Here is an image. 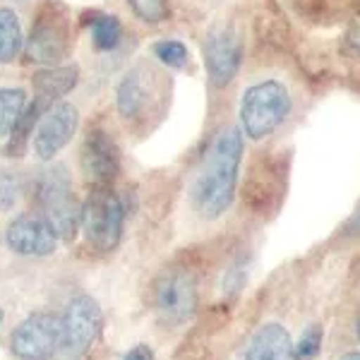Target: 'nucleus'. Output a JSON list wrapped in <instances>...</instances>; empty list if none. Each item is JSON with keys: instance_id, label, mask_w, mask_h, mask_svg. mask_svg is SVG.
<instances>
[{"instance_id": "f257e3e1", "label": "nucleus", "mask_w": 360, "mask_h": 360, "mask_svg": "<svg viewBox=\"0 0 360 360\" xmlns=\"http://www.w3.org/2000/svg\"><path fill=\"white\" fill-rule=\"evenodd\" d=\"M243 149H245V139H243L240 127H224L209 147L205 164L193 185L195 212L207 221L224 217L233 202L243 164Z\"/></svg>"}, {"instance_id": "f03ea898", "label": "nucleus", "mask_w": 360, "mask_h": 360, "mask_svg": "<svg viewBox=\"0 0 360 360\" xmlns=\"http://www.w3.org/2000/svg\"><path fill=\"white\" fill-rule=\"evenodd\" d=\"M293 98L288 86L281 79H259L250 84L240 96V130L243 135L259 142L269 137L283 125V120L291 115Z\"/></svg>"}, {"instance_id": "7ed1b4c3", "label": "nucleus", "mask_w": 360, "mask_h": 360, "mask_svg": "<svg viewBox=\"0 0 360 360\" xmlns=\"http://www.w3.org/2000/svg\"><path fill=\"white\" fill-rule=\"evenodd\" d=\"M34 200H37L41 217L51 224L60 240L70 243L77 236L82 226V205L75 197L65 168L53 166L39 173L34 183Z\"/></svg>"}, {"instance_id": "20e7f679", "label": "nucleus", "mask_w": 360, "mask_h": 360, "mask_svg": "<svg viewBox=\"0 0 360 360\" xmlns=\"http://www.w3.org/2000/svg\"><path fill=\"white\" fill-rule=\"evenodd\" d=\"M72 44L70 10L60 0H44L32 20L29 37L25 39V60L37 65L56 68L68 56Z\"/></svg>"}, {"instance_id": "39448f33", "label": "nucleus", "mask_w": 360, "mask_h": 360, "mask_svg": "<svg viewBox=\"0 0 360 360\" xmlns=\"http://www.w3.org/2000/svg\"><path fill=\"white\" fill-rule=\"evenodd\" d=\"M127 219L125 200L111 185H94L82 205V231L101 252H108L120 243Z\"/></svg>"}, {"instance_id": "423d86ee", "label": "nucleus", "mask_w": 360, "mask_h": 360, "mask_svg": "<svg viewBox=\"0 0 360 360\" xmlns=\"http://www.w3.org/2000/svg\"><path fill=\"white\" fill-rule=\"evenodd\" d=\"M152 303L156 315L171 327L190 322L200 305L195 274L185 266H168L154 278Z\"/></svg>"}, {"instance_id": "0eeeda50", "label": "nucleus", "mask_w": 360, "mask_h": 360, "mask_svg": "<svg viewBox=\"0 0 360 360\" xmlns=\"http://www.w3.org/2000/svg\"><path fill=\"white\" fill-rule=\"evenodd\" d=\"M103 327L101 307L91 295H75L60 315V360H82L96 344Z\"/></svg>"}, {"instance_id": "6e6552de", "label": "nucleus", "mask_w": 360, "mask_h": 360, "mask_svg": "<svg viewBox=\"0 0 360 360\" xmlns=\"http://www.w3.org/2000/svg\"><path fill=\"white\" fill-rule=\"evenodd\" d=\"M13 353L20 360H49L60 346V315L53 312H32L13 332Z\"/></svg>"}, {"instance_id": "1a4fd4ad", "label": "nucleus", "mask_w": 360, "mask_h": 360, "mask_svg": "<svg viewBox=\"0 0 360 360\" xmlns=\"http://www.w3.org/2000/svg\"><path fill=\"white\" fill-rule=\"evenodd\" d=\"M243 63V41L236 29H217L205 41V68L212 86L221 89L236 79Z\"/></svg>"}, {"instance_id": "9d476101", "label": "nucleus", "mask_w": 360, "mask_h": 360, "mask_svg": "<svg viewBox=\"0 0 360 360\" xmlns=\"http://www.w3.org/2000/svg\"><path fill=\"white\" fill-rule=\"evenodd\" d=\"M79 113L72 103H56L41 115L37 130H34V152L41 161H51L65 149L70 139L77 132Z\"/></svg>"}, {"instance_id": "9b49d317", "label": "nucleus", "mask_w": 360, "mask_h": 360, "mask_svg": "<svg viewBox=\"0 0 360 360\" xmlns=\"http://www.w3.org/2000/svg\"><path fill=\"white\" fill-rule=\"evenodd\" d=\"M60 238L51 229L41 214H22L10 221L5 231V243L15 255L22 257H46L53 255Z\"/></svg>"}, {"instance_id": "f8f14e48", "label": "nucleus", "mask_w": 360, "mask_h": 360, "mask_svg": "<svg viewBox=\"0 0 360 360\" xmlns=\"http://www.w3.org/2000/svg\"><path fill=\"white\" fill-rule=\"evenodd\" d=\"M79 164H82L84 178L91 185H111L120 171V152L113 137L98 127L86 132L82 152H79Z\"/></svg>"}, {"instance_id": "ddd939ff", "label": "nucleus", "mask_w": 360, "mask_h": 360, "mask_svg": "<svg viewBox=\"0 0 360 360\" xmlns=\"http://www.w3.org/2000/svg\"><path fill=\"white\" fill-rule=\"evenodd\" d=\"M293 339L278 322H264L250 334L243 360H291Z\"/></svg>"}, {"instance_id": "4468645a", "label": "nucleus", "mask_w": 360, "mask_h": 360, "mask_svg": "<svg viewBox=\"0 0 360 360\" xmlns=\"http://www.w3.org/2000/svg\"><path fill=\"white\" fill-rule=\"evenodd\" d=\"M115 103H118V113L125 120H137L149 106V86L147 75L142 70H132L127 72L118 84L115 91Z\"/></svg>"}, {"instance_id": "2eb2a0df", "label": "nucleus", "mask_w": 360, "mask_h": 360, "mask_svg": "<svg viewBox=\"0 0 360 360\" xmlns=\"http://www.w3.org/2000/svg\"><path fill=\"white\" fill-rule=\"evenodd\" d=\"M79 82V68L77 65H56L49 70H39L32 77V86L39 98L49 101L53 106L56 98L70 94Z\"/></svg>"}, {"instance_id": "dca6fc26", "label": "nucleus", "mask_w": 360, "mask_h": 360, "mask_svg": "<svg viewBox=\"0 0 360 360\" xmlns=\"http://www.w3.org/2000/svg\"><path fill=\"white\" fill-rule=\"evenodd\" d=\"M46 108H51L49 101H44V98H34V103H27L25 113H22V118L17 120V125L13 127V132H10V139L8 144H5V156H10V159H15V156H22V152L27 149V142L29 137L34 135V130H37L39 120H41V115Z\"/></svg>"}, {"instance_id": "f3484780", "label": "nucleus", "mask_w": 360, "mask_h": 360, "mask_svg": "<svg viewBox=\"0 0 360 360\" xmlns=\"http://www.w3.org/2000/svg\"><path fill=\"white\" fill-rule=\"evenodd\" d=\"M22 51H25V37H22L20 17L15 10L0 8V65L13 63Z\"/></svg>"}, {"instance_id": "a211bd4d", "label": "nucleus", "mask_w": 360, "mask_h": 360, "mask_svg": "<svg viewBox=\"0 0 360 360\" xmlns=\"http://www.w3.org/2000/svg\"><path fill=\"white\" fill-rule=\"evenodd\" d=\"M91 27V39L98 51H113L118 49L120 39H123V25L118 17L103 15V13H91L89 20Z\"/></svg>"}, {"instance_id": "6ab92c4d", "label": "nucleus", "mask_w": 360, "mask_h": 360, "mask_svg": "<svg viewBox=\"0 0 360 360\" xmlns=\"http://www.w3.org/2000/svg\"><path fill=\"white\" fill-rule=\"evenodd\" d=\"M27 108V91L0 86V137L10 135Z\"/></svg>"}, {"instance_id": "aec40b11", "label": "nucleus", "mask_w": 360, "mask_h": 360, "mask_svg": "<svg viewBox=\"0 0 360 360\" xmlns=\"http://www.w3.org/2000/svg\"><path fill=\"white\" fill-rule=\"evenodd\" d=\"M322 341H324V329L319 324H310L303 329V334L293 341V351L291 360H315L322 351Z\"/></svg>"}, {"instance_id": "412c9836", "label": "nucleus", "mask_w": 360, "mask_h": 360, "mask_svg": "<svg viewBox=\"0 0 360 360\" xmlns=\"http://www.w3.org/2000/svg\"><path fill=\"white\" fill-rule=\"evenodd\" d=\"M154 56L159 58L164 65L168 68H185L190 60V53H188V46L178 39H164V41H156L154 44Z\"/></svg>"}, {"instance_id": "4be33fe9", "label": "nucleus", "mask_w": 360, "mask_h": 360, "mask_svg": "<svg viewBox=\"0 0 360 360\" xmlns=\"http://www.w3.org/2000/svg\"><path fill=\"white\" fill-rule=\"evenodd\" d=\"M135 15L147 25H159L168 17V0H127Z\"/></svg>"}, {"instance_id": "5701e85b", "label": "nucleus", "mask_w": 360, "mask_h": 360, "mask_svg": "<svg viewBox=\"0 0 360 360\" xmlns=\"http://www.w3.org/2000/svg\"><path fill=\"white\" fill-rule=\"evenodd\" d=\"M20 193H22L20 178L10 171L0 173V209H3V212H10V209L17 205Z\"/></svg>"}, {"instance_id": "b1692460", "label": "nucleus", "mask_w": 360, "mask_h": 360, "mask_svg": "<svg viewBox=\"0 0 360 360\" xmlns=\"http://www.w3.org/2000/svg\"><path fill=\"white\" fill-rule=\"evenodd\" d=\"M245 278H248V264L245 259H238L226 269V276H224V293L226 295H238L245 286Z\"/></svg>"}, {"instance_id": "393cba45", "label": "nucleus", "mask_w": 360, "mask_h": 360, "mask_svg": "<svg viewBox=\"0 0 360 360\" xmlns=\"http://www.w3.org/2000/svg\"><path fill=\"white\" fill-rule=\"evenodd\" d=\"M346 44H348V49H351L353 53H356V56L360 58V15L351 22V27H348V32H346Z\"/></svg>"}, {"instance_id": "a878e982", "label": "nucleus", "mask_w": 360, "mask_h": 360, "mask_svg": "<svg viewBox=\"0 0 360 360\" xmlns=\"http://www.w3.org/2000/svg\"><path fill=\"white\" fill-rule=\"evenodd\" d=\"M120 360H154V351L147 344H139L135 348H130Z\"/></svg>"}, {"instance_id": "bb28decb", "label": "nucleus", "mask_w": 360, "mask_h": 360, "mask_svg": "<svg viewBox=\"0 0 360 360\" xmlns=\"http://www.w3.org/2000/svg\"><path fill=\"white\" fill-rule=\"evenodd\" d=\"M339 360H360V351H351V353H344Z\"/></svg>"}, {"instance_id": "cd10ccee", "label": "nucleus", "mask_w": 360, "mask_h": 360, "mask_svg": "<svg viewBox=\"0 0 360 360\" xmlns=\"http://www.w3.org/2000/svg\"><path fill=\"white\" fill-rule=\"evenodd\" d=\"M356 336H358V341H360V319H358V324H356Z\"/></svg>"}, {"instance_id": "c85d7f7f", "label": "nucleus", "mask_w": 360, "mask_h": 360, "mask_svg": "<svg viewBox=\"0 0 360 360\" xmlns=\"http://www.w3.org/2000/svg\"><path fill=\"white\" fill-rule=\"evenodd\" d=\"M0 322H3V310H0Z\"/></svg>"}]
</instances>
